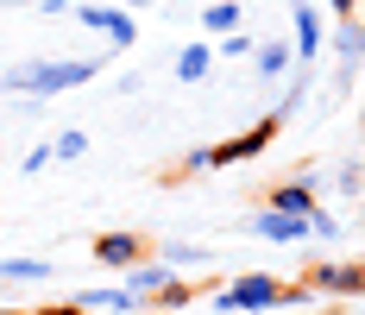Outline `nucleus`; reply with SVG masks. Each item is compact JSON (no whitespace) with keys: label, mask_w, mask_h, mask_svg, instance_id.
<instances>
[{"label":"nucleus","mask_w":365,"mask_h":315,"mask_svg":"<svg viewBox=\"0 0 365 315\" xmlns=\"http://www.w3.org/2000/svg\"><path fill=\"white\" fill-rule=\"evenodd\" d=\"M302 303H315V290L309 284H284L271 271H246V278H233L215 296L220 315H277V309H302Z\"/></svg>","instance_id":"1"},{"label":"nucleus","mask_w":365,"mask_h":315,"mask_svg":"<svg viewBox=\"0 0 365 315\" xmlns=\"http://www.w3.org/2000/svg\"><path fill=\"white\" fill-rule=\"evenodd\" d=\"M95 82V57H32L0 76V95H70Z\"/></svg>","instance_id":"2"},{"label":"nucleus","mask_w":365,"mask_h":315,"mask_svg":"<svg viewBox=\"0 0 365 315\" xmlns=\"http://www.w3.org/2000/svg\"><path fill=\"white\" fill-rule=\"evenodd\" d=\"M70 13L88 26V32H101L113 51H126V44L139 38V26H133V13H126V6H108V0H70Z\"/></svg>","instance_id":"3"},{"label":"nucleus","mask_w":365,"mask_h":315,"mask_svg":"<svg viewBox=\"0 0 365 315\" xmlns=\"http://www.w3.org/2000/svg\"><path fill=\"white\" fill-rule=\"evenodd\" d=\"M302 284L315 290V296H365V265H346V259H322V265H309Z\"/></svg>","instance_id":"4"},{"label":"nucleus","mask_w":365,"mask_h":315,"mask_svg":"<svg viewBox=\"0 0 365 315\" xmlns=\"http://www.w3.org/2000/svg\"><path fill=\"white\" fill-rule=\"evenodd\" d=\"M277 133H284V120H271V114H264L258 126H246V133H233L227 145H215V171H227V164H252V158L277 139Z\"/></svg>","instance_id":"5"},{"label":"nucleus","mask_w":365,"mask_h":315,"mask_svg":"<svg viewBox=\"0 0 365 315\" xmlns=\"http://www.w3.org/2000/svg\"><path fill=\"white\" fill-rule=\"evenodd\" d=\"M95 265H108V271H126V265H139L151 252V240L145 234H126V227H108V234H95Z\"/></svg>","instance_id":"6"},{"label":"nucleus","mask_w":365,"mask_h":315,"mask_svg":"<svg viewBox=\"0 0 365 315\" xmlns=\"http://www.w3.org/2000/svg\"><path fill=\"white\" fill-rule=\"evenodd\" d=\"M328 51V26H322V13L302 0V6H290V57L296 64H309V57H322Z\"/></svg>","instance_id":"7"},{"label":"nucleus","mask_w":365,"mask_h":315,"mask_svg":"<svg viewBox=\"0 0 365 315\" xmlns=\"http://www.w3.org/2000/svg\"><path fill=\"white\" fill-rule=\"evenodd\" d=\"M252 234L271 246H315L309 240V214H277V209H258L252 214Z\"/></svg>","instance_id":"8"},{"label":"nucleus","mask_w":365,"mask_h":315,"mask_svg":"<svg viewBox=\"0 0 365 315\" xmlns=\"http://www.w3.org/2000/svg\"><path fill=\"white\" fill-rule=\"evenodd\" d=\"M170 284H177V271H170V265H164L158 252H145L139 265H126V290H133V296H139L145 309H151V296H158V290H170Z\"/></svg>","instance_id":"9"},{"label":"nucleus","mask_w":365,"mask_h":315,"mask_svg":"<svg viewBox=\"0 0 365 315\" xmlns=\"http://www.w3.org/2000/svg\"><path fill=\"white\" fill-rule=\"evenodd\" d=\"M264 209H277V214H309V209H315V176L302 171V176H290V183H277V189H264Z\"/></svg>","instance_id":"10"},{"label":"nucleus","mask_w":365,"mask_h":315,"mask_svg":"<svg viewBox=\"0 0 365 315\" xmlns=\"http://www.w3.org/2000/svg\"><path fill=\"white\" fill-rule=\"evenodd\" d=\"M76 303H82L88 315H145V303H139L126 284H113V290H82Z\"/></svg>","instance_id":"11"},{"label":"nucleus","mask_w":365,"mask_h":315,"mask_svg":"<svg viewBox=\"0 0 365 315\" xmlns=\"http://www.w3.org/2000/svg\"><path fill=\"white\" fill-rule=\"evenodd\" d=\"M151 252H158V259H164L177 278H189V271H208V265H215V252H208V246H189V240H164V246H151Z\"/></svg>","instance_id":"12"},{"label":"nucleus","mask_w":365,"mask_h":315,"mask_svg":"<svg viewBox=\"0 0 365 315\" xmlns=\"http://www.w3.org/2000/svg\"><path fill=\"white\" fill-rule=\"evenodd\" d=\"M328 44H334V57H340L346 70H359V64H365V19H359V13H346V19L334 26Z\"/></svg>","instance_id":"13"},{"label":"nucleus","mask_w":365,"mask_h":315,"mask_svg":"<svg viewBox=\"0 0 365 315\" xmlns=\"http://www.w3.org/2000/svg\"><path fill=\"white\" fill-rule=\"evenodd\" d=\"M51 259H32V252H13V259H0V284H51Z\"/></svg>","instance_id":"14"},{"label":"nucleus","mask_w":365,"mask_h":315,"mask_svg":"<svg viewBox=\"0 0 365 315\" xmlns=\"http://www.w3.org/2000/svg\"><path fill=\"white\" fill-rule=\"evenodd\" d=\"M246 26V13H240V0H202V32L220 38V32H240Z\"/></svg>","instance_id":"15"},{"label":"nucleus","mask_w":365,"mask_h":315,"mask_svg":"<svg viewBox=\"0 0 365 315\" xmlns=\"http://www.w3.org/2000/svg\"><path fill=\"white\" fill-rule=\"evenodd\" d=\"M208 70H215V44H208V38H195V44L177 51V82H202Z\"/></svg>","instance_id":"16"},{"label":"nucleus","mask_w":365,"mask_h":315,"mask_svg":"<svg viewBox=\"0 0 365 315\" xmlns=\"http://www.w3.org/2000/svg\"><path fill=\"white\" fill-rule=\"evenodd\" d=\"M252 64H258V76H290L296 70L290 38H284V44H252Z\"/></svg>","instance_id":"17"},{"label":"nucleus","mask_w":365,"mask_h":315,"mask_svg":"<svg viewBox=\"0 0 365 315\" xmlns=\"http://www.w3.org/2000/svg\"><path fill=\"white\" fill-rule=\"evenodd\" d=\"M76 158H88V133H82V126H63V133L51 139V164H76Z\"/></svg>","instance_id":"18"},{"label":"nucleus","mask_w":365,"mask_h":315,"mask_svg":"<svg viewBox=\"0 0 365 315\" xmlns=\"http://www.w3.org/2000/svg\"><path fill=\"white\" fill-rule=\"evenodd\" d=\"M302 95H309V64H302V70L290 76V89L277 95V107H271V120H296V114H302Z\"/></svg>","instance_id":"19"},{"label":"nucleus","mask_w":365,"mask_h":315,"mask_svg":"<svg viewBox=\"0 0 365 315\" xmlns=\"http://www.w3.org/2000/svg\"><path fill=\"white\" fill-rule=\"evenodd\" d=\"M309 240L334 246V240H340V214H328V209H322V202H315V209H309Z\"/></svg>","instance_id":"20"},{"label":"nucleus","mask_w":365,"mask_h":315,"mask_svg":"<svg viewBox=\"0 0 365 315\" xmlns=\"http://www.w3.org/2000/svg\"><path fill=\"white\" fill-rule=\"evenodd\" d=\"M189 303H195V290H189V284H170V290H158V296H151V309H158V315H170V309H189Z\"/></svg>","instance_id":"21"},{"label":"nucleus","mask_w":365,"mask_h":315,"mask_svg":"<svg viewBox=\"0 0 365 315\" xmlns=\"http://www.w3.org/2000/svg\"><path fill=\"white\" fill-rule=\"evenodd\" d=\"M252 44H258V38L246 32V26H240V32H220L215 38V57H252Z\"/></svg>","instance_id":"22"},{"label":"nucleus","mask_w":365,"mask_h":315,"mask_svg":"<svg viewBox=\"0 0 365 315\" xmlns=\"http://www.w3.org/2000/svg\"><path fill=\"white\" fill-rule=\"evenodd\" d=\"M202 171H215V145H195V151L182 158V176H202Z\"/></svg>","instance_id":"23"},{"label":"nucleus","mask_w":365,"mask_h":315,"mask_svg":"<svg viewBox=\"0 0 365 315\" xmlns=\"http://www.w3.org/2000/svg\"><path fill=\"white\" fill-rule=\"evenodd\" d=\"M334 183H340V196H359V189H365V171H359V164H340Z\"/></svg>","instance_id":"24"},{"label":"nucleus","mask_w":365,"mask_h":315,"mask_svg":"<svg viewBox=\"0 0 365 315\" xmlns=\"http://www.w3.org/2000/svg\"><path fill=\"white\" fill-rule=\"evenodd\" d=\"M44 164H51V139H44V145H32V151L19 158V171H26V176H38V171H44Z\"/></svg>","instance_id":"25"},{"label":"nucleus","mask_w":365,"mask_h":315,"mask_svg":"<svg viewBox=\"0 0 365 315\" xmlns=\"http://www.w3.org/2000/svg\"><path fill=\"white\" fill-rule=\"evenodd\" d=\"M32 315H88V309H82V303H38Z\"/></svg>","instance_id":"26"},{"label":"nucleus","mask_w":365,"mask_h":315,"mask_svg":"<svg viewBox=\"0 0 365 315\" xmlns=\"http://www.w3.org/2000/svg\"><path fill=\"white\" fill-rule=\"evenodd\" d=\"M328 13H334V19H346V13H359V0H328Z\"/></svg>","instance_id":"27"},{"label":"nucleus","mask_w":365,"mask_h":315,"mask_svg":"<svg viewBox=\"0 0 365 315\" xmlns=\"http://www.w3.org/2000/svg\"><path fill=\"white\" fill-rule=\"evenodd\" d=\"M0 315H32V309H0Z\"/></svg>","instance_id":"28"},{"label":"nucleus","mask_w":365,"mask_h":315,"mask_svg":"<svg viewBox=\"0 0 365 315\" xmlns=\"http://www.w3.org/2000/svg\"><path fill=\"white\" fill-rule=\"evenodd\" d=\"M359 133H365V107H359Z\"/></svg>","instance_id":"29"},{"label":"nucleus","mask_w":365,"mask_h":315,"mask_svg":"<svg viewBox=\"0 0 365 315\" xmlns=\"http://www.w3.org/2000/svg\"><path fill=\"white\" fill-rule=\"evenodd\" d=\"M277 315H302V309H277Z\"/></svg>","instance_id":"30"},{"label":"nucleus","mask_w":365,"mask_h":315,"mask_svg":"<svg viewBox=\"0 0 365 315\" xmlns=\"http://www.w3.org/2000/svg\"><path fill=\"white\" fill-rule=\"evenodd\" d=\"M284 6H302V0H284Z\"/></svg>","instance_id":"31"},{"label":"nucleus","mask_w":365,"mask_h":315,"mask_svg":"<svg viewBox=\"0 0 365 315\" xmlns=\"http://www.w3.org/2000/svg\"><path fill=\"white\" fill-rule=\"evenodd\" d=\"M182 6H195V0H182Z\"/></svg>","instance_id":"32"}]
</instances>
